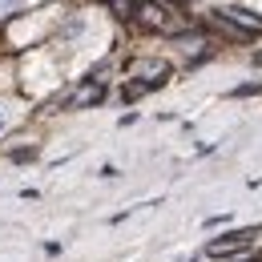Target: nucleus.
<instances>
[{"mask_svg": "<svg viewBox=\"0 0 262 262\" xmlns=\"http://www.w3.org/2000/svg\"><path fill=\"white\" fill-rule=\"evenodd\" d=\"M12 117H16V105H4V101H0V129L12 125Z\"/></svg>", "mask_w": 262, "mask_h": 262, "instance_id": "nucleus-2", "label": "nucleus"}, {"mask_svg": "<svg viewBox=\"0 0 262 262\" xmlns=\"http://www.w3.org/2000/svg\"><path fill=\"white\" fill-rule=\"evenodd\" d=\"M20 4H29V0H0V16H4V12H16Z\"/></svg>", "mask_w": 262, "mask_h": 262, "instance_id": "nucleus-3", "label": "nucleus"}, {"mask_svg": "<svg viewBox=\"0 0 262 262\" xmlns=\"http://www.w3.org/2000/svg\"><path fill=\"white\" fill-rule=\"evenodd\" d=\"M250 238H254V230H234V234H226L222 242H210V254H214V258H222V254H234V250L250 246Z\"/></svg>", "mask_w": 262, "mask_h": 262, "instance_id": "nucleus-1", "label": "nucleus"}]
</instances>
